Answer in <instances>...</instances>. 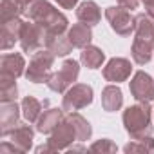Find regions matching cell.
Masks as SVG:
<instances>
[{"label":"cell","instance_id":"obj_1","mask_svg":"<svg viewBox=\"0 0 154 154\" xmlns=\"http://www.w3.org/2000/svg\"><path fill=\"white\" fill-rule=\"evenodd\" d=\"M134 42L131 47L132 60L138 65H145L150 62L154 53V18L147 13L136 15V29H134Z\"/></svg>","mask_w":154,"mask_h":154},{"label":"cell","instance_id":"obj_2","mask_svg":"<svg viewBox=\"0 0 154 154\" xmlns=\"http://www.w3.org/2000/svg\"><path fill=\"white\" fill-rule=\"evenodd\" d=\"M24 17H27L29 20L40 24L45 29L47 36L62 35V33H65L69 29V22H67L65 15L60 13L56 8H53L47 0H35Z\"/></svg>","mask_w":154,"mask_h":154},{"label":"cell","instance_id":"obj_3","mask_svg":"<svg viewBox=\"0 0 154 154\" xmlns=\"http://www.w3.org/2000/svg\"><path fill=\"white\" fill-rule=\"evenodd\" d=\"M123 125L131 140L152 136V109L149 102H138L123 111Z\"/></svg>","mask_w":154,"mask_h":154},{"label":"cell","instance_id":"obj_4","mask_svg":"<svg viewBox=\"0 0 154 154\" xmlns=\"http://www.w3.org/2000/svg\"><path fill=\"white\" fill-rule=\"evenodd\" d=\"M53 63H54V54L49 49H45V51L40 49L31 56L24 76L27 78V82H33V84H44V82L47 84V80L53 74L51 72Z\"/></svg>","mask_w":154,"mask_h":154},{"label":"cell","instance_id":"obj_5","mask_svg":"<svg viewBox=\"0 0 154 154\" xmlns=\"http://www.w3.org/2000/svg\"><path fill=\"white\" fill-rule=\"evenodd\" d=\"M80 74V63L76 60H65L62 67L51 74V78L47 80V87L53 93H65Z\"/></svg>","mask_w":154,"mask_h":154},{"label":"cell","instance_id":"obj_6","mask_svg":"<svg viewBox=\"0 0 154 154\" xmlns=\"http://www.w3.org/2000/svg\"><path fill=\"white\" fill-rule=\"evenodd\" d=\"M105 18L111 24V29L120 36H131L136 29V17L122 6H111L105 9Z\"/></svg>","mask_w":154,"mask_h":154},{"label":"cell","instance_id":"obj_7","mask_svg":"<svg viewBox=\"0 0 154 154\" xmlns=\"http://www.w3.org/2000/svg\"><path fill=\"white\" fill-rule=\"evenodd\" d=\"M45 40H47V33L40 24H36L33 20L24 22L22 31H20V40H18L24 53L35 54L36 51H40L45 45Z\"/></svg>","mask_w":154,"mask_h":154},{"label":"cell","instance_id":"obj_8","mask_svg":"<svg viewBox=\"0 0 154 154\" xmlns=\"http://www.w3.org/2000/svg\"><path fill=\"white\" fill-rule=\"evenodd\" d=\"M91 103H93V87L87 84H76L65 91L62 100V109L65 112H74Z\"/></svg>","mask_w":154,"mask_h":154},{"label":"cell","instance_id":"obj_9","mask_svg":"<svg viewBox=\"0 0 154 154\" xmlns=\"http://www.w3.org/2000/svg\"><path fill=\"white\" fill-rule=\"evenodd\" d=\"M72 141H78V136H76V131L72 127V123L69 122V118H63L60 122V125L49 134V140L47 143L51 145L53 152H58V150H67Z\"/></svg>","mask_w":154,"mask_h":154},{"label":"cell","instance_id":"obj_10","mask_svg":"<svg viewBox=\"0 0 154 154\" xmlns=\"http://www.w3.org/2000/svg\"><path fill=\"white\" fill-rule=\"evenodd\" d=\"M129 89L136 102H152L154 100V80L145 71H138L132 76Z\"/></svg>","mask_w":154,"mask_h":154},{"label":"cell","instance_id":"obj_11","mask_svg":"<svg viewBox=\"0 0 154 154\" xmlns=\"http://www.w3.org/2000/svg\"><path fill=\"white\" fill-rule=\"evenodd\" d=\"M131 72H132V65H131V62H129L127 58H122V56L111 58V60L105 63L103 71H102L103 78H105L107 82H111V84L125 82L129 76H131Z\"/></svg>","mask_w":154,"mask_h":154},{"label":"cell","instance_id":"obj_12","mask_svg":"<svg viewBox=\"0 0 154 154\" xmlns=\"http://www.w3.org/2000/svg\"><path fill=\"white\" fill-rule=\"evenodd\" d=\"M20 111L17 102H2L0 105V134L2 138L13 129L18 125V120H20Z\"/></svg>","mask_w":154,"mask_h":154},{"label":"cell","instance_id":"obj_13","mask_svg":"<svg viewBox=\"0 0 154 154\" xmlns=\"http://www.w3.org/2000/svg\"><path fill=\"white\" fill-rule=\"evenodd\" d=\"M4 138H9V141H13L20 152H27L33 145V138H35V131L31 129V125H22L18 123L17 127H13Z\"/></svg>","mask_w":154,"mask_h":154},{"label":"cell","instance_id":"obj_14","mask_svg":"<svg viewBox=\"0 0 154 154\" xmlns=\"http://www.w3.org/2000/svg\"><path fill=\"white\" fill-rule=\"evenodd\" d=\"M26 72V62L20 53H9L0 58V74L18 78Z\"/></svg>","mask_w":154,"mask_h":154},{"label":"cell","instance_id":"obj_15","mask_svg":"<svg viewBox=\"0 0 154 154\" xmlns=\"http://www.w3.org/2000/svg\"><path fill=\"white\" fill-rule=\"evenodd\" d=\"M22 18H13L8 22H2V33H0V47L4 51L11 49L17 40H20V31H22Z\"/></svg>","mask_w":154,"mask_h":154},{"label":"cell","instance_id":"obj_16","mask_svg":"<svg viewBox=\"0 0 154 154\" xmlns=\"http://www.w3.org/2000/svg\"><path fill=\"white\" fill-rule=\"evenodd\" d=\"M67 36L72 44V47H78V49H84L87 45H91V40H93V31H91V26L80 22V24H72L69 29H67Z\"/></svg>","mask_w":154,"mask_h":154},{"label":"cell","instance_id":"obj_17","mask_svg":"<svg viewBox=\"0 0 154 154\" xmlns=\"http://www.w3.org/2000/svg\"><path fill=\"white\" fill-rule=\"evenodd\" d=\"M63 120V109H47L40 114L38 122H36V131L42 132V134H51L58 125L60 122Z\"/></svg>","mask_w":154,"mask_h":154},{"label":"cell","instance_id":"obj_18","mask_svg":"<svg viewBox=\"0 0 154 154\" xmlns=\"http://www.w3.org/2000/svg\"><path fill=\"white\" fill-rule=\"evenodd\" d=\"M76 18H78V22H84V24L93 27V26L100 24L102 11H100L96 2H93V0H85V2H82L78 8H76Z\"/></svg>","mask_w":154,"mask_h":154},{"label":"cell","instance_id":"obj_19","mask_svg":"<svg viewBox=\"0 0 154 154\" xmlns=\"http://www.w3.org/2000/svg\"><path fill=\"white\" fill-rule=\"evenodd\" d=\"M122 105H123L122 89L118 85H107L102 91V107H103V111L114 112V111H120Z\"/></svg>","mask_w":154,"mask_h":154},{"label":"cell","instance_id":"obj_20","mask_svg":"<svg viewBox=\"0 0 154 154\" xmlns=\"http://www.w3.org/2000/svg\"><path fill=\"white\" fill-rule=\"evenodd\" d=\"M45 47L54 54V56H65L72 51V44L65 33L62 35H51L45 40Z\"/></svg>","mask_w":154,"mask_h":154},{"label":"cell","instance_id":"obj_21","mask_svg":"<svg viewBox=\"0 0 154 154\" xmlns=\"http://www.w3.org/2000/svg\"><path fill=\"white\" fill-rule=\"evenodd\" d=\"M47 105V102H38L35 96H26L24 100H22V105H20V109H22V114H24V118L29 122V123H36L38 122V118H40V114L44 112L42 111V107H45Z\"/></svg>","mask_w":154,"mask_h":154},{"label":"cell","instance_id":"obj_22","mask_svg":"<svg viewBox=\"0 0 154 154\" xmlns=\"http://www.w3.org/2000/svg\"><path fill=\"white\" fill-rule=\"evenodd\" d=\"M105 60V53L96 47V45H87L82 49V54H80V62L87 67V69H98Z\"/></svg>","mask_w":154,"mask_h":154},{"label":"cell","instance_id":"obj_23","mask_svg":"<svg viewBox=\"0 0 154 154\" xmlns=\"http://www.w3.org/2000/svg\"><path fill=\"white\" fill-rule=\"evenodd\" d=\"M69 122L72 123L74 131H76V136H78V141H85L93 136V127L91 123L78 112H69Z\"/></svg>","mask_w":154,"mask_h":154},{"label":"cell","instance_id":"obj_24","mask_svg":"<svg viewBox=\"0 0 154 154\" xmlns=\"http://www.w3.org/2000/svg\"><path fill=\"white\" fill-rule=\"evenodd\" d=\"M18 96L17 78L0 74V102H15Z\"/></svg>","mask_w":154,"mask_h":154},{"label":"cell","instance_id":"obj_25","mask_svg":"<svg viewBox=\"0 0 154 154\" xmlns=\"http://www.w3.org/2000/svg\"><path fill=\"white\" fill-rule=\"evenodd\" d=\"M0 15H2V22H8L13 18H20L24 15V9L20 8V4L17 0H2V4H0Z\"/></svg>","mask_w":154,"mask_h":154},{"label":"cell","instance_id":"obj_26","mask_svg":"<svg viewBox=\"0 0 154 154\" xmlns=\"http://www.w3.org/2000/svg\"><path fill=\"white\" fill-rule=\"evenodd\" d=\"M123 150L127 154H131V152H152L154 150V140H152V136H145V138H140V140H132V141H129L123 147Z\"/></svg>","mask_w":154,"mask_h":154},{"label":"cell","instance_id":"obj_27","mask_svg":"<svg viewBox=\"0 0 154 154\" xmlns=\"http://www.w3.org/2000/svg\"><path fill=\"white\" fill-rule=\"evenodd\" d=\"M89 150L91 152H116L118 150V147H116V143L112 141V140H109V138H103V140H96L91 147H89Z\"/></svg>","mask_w":154,"mask_h":154},{"label":"cell","instance_id":"obj_28","mask_svg":"<svg viewBox=\"0 0 154 154\" xmlns=\"http://www.w3.org/2000/svg\"><path fill=\"white\" fill-rule=\"evenodd\" d=\"M140 4V0H118V6L125 8V9H136Z\"/></svg>","mask_w":154,"mask_h":154},{"label":"cell","instance_id":"obj_29","mask_svg":"<svg viewBox=\"0 0 154 154\" xmlns=\"http://www.w3.org/2000/svg\"><path fill=\"white\" fill-rule=\"evenodd\" d=\"M54 2H56L62 9H72L76 4H78V0H54Z\"/></svg>","mask_w":154,"mask_h":154},{"label":"cell","instance_id":"obj_30","mask_svg":"<svg viewBox=\"0 0 154 154\" xmlns=\"http://www.w3.org/2000/svg\"><path fill=\"white\" fill-rule=\"evenodd\" d=\"M141 2L145 6V13L154 18V0H141Z\"/></svg>","mask_w":154,"mask_h":154},{"label":"cell","instance_id":"obj_31","mask_svg":"<svg viewBox=\"0 0 154 154\" xmlns=\"http://www.w3.org/2000/svg\"><path fill=\"white\" fill-rule=\"evenodd\" d=\"M17 2L20 4V8L24 9V15H26V13H27V9L31 8V4L35 2V0H17Z\"/></svg>","mask_w":154,"mask_h":154},{"label":"cell","instance_id":"obj_32","mask_svg":"<svg viewBox=\"0 0 154 154\" xmlns=\"http://www.w3.org/2000/svg\"><path fill=\"white\" fill-rule=\"evenodd\" d=\"M35 150H36L38 154H40V152H53V149H51V145H49V143H45V145H40V147H36Z\"/></svg>","mask_w":154,"mask_h":154},{"label":"cell","instance_id":"obj_33","mask_svg":"<svg viewBox=\"0 0 154 154\" xmlns=\"http://www.w3.org/2000/svg\"><path fill=\"white\" fill-rule=\"evenodd\" d=\"M152 112H154V111H152Z\"/></svg>","mask_w":154,"mask_h":154}]
</instances>
